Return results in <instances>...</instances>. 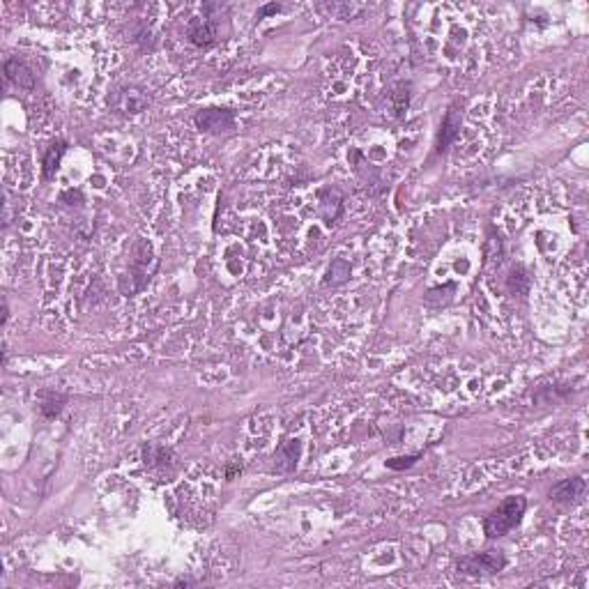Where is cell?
<instances>
[{
	"label": "cell",
	"mask_w": 589,
	"mask_h": 589,
	"mask_svg": "<svg viewBox=\"0 0 589 589\" xmlns=\"http://www.w3.org/2000/svg\"><path fill=\"white\" fill-rule=\"evenodd\" d=\"M525 509H527V500L522 498V495H511V498H507L484 520L486 536L488 538H500V536H504L507 531H511L513 527H518L522 516H525Z\"/></svg>",
	"instance_id": "6da1fadb"
},
{
	"label": "cell",
	"mask_w": 589,
	"mask_h": 589,
	"mask_svg": "<svg viewBox=\"0 0 589 589\" xmlns=\"http://www.w3.org/2000/svg\"><path fill=\"white\" fill-rule=\"evenodd\" d=\"M507 557L502 550H486L477 552V555H468L458 559V571L468 573V576H479V573H500L504 571Z\"/></svg>",
	"instance_id": "7a4b0ae2"
},
{
	"label": "cell",
	"mask_w": 589,
	"mask_h": 589,
	"mask_svg": "<svg viewBox=\"0 0 589 589\" xmlns=\"http://www.w3.org/2000/svg\"><path fill=\"white\" fill-rule=\"evenodd\" d=\"M193 122H196L198 129H203L207 134H221L233 127L235 116H233V111H226V109H203L196 113Z\"/></svg>",
	"instance_id": "3957f363"
},
{
	"label": "cell",
	"mask_w": 589,
	"mask_h": 589,
	"mask_svg": "<svg viewBox=\"0 0 589 589\" xmlns=\"http://www.w3.org/2000/svg\"><path fill=\"white\" fill-rule=\"evenodd\" d=\"M585 491V479L573 477V479H562L559 484L550 488V500L566 504V502H576Z\"/></svg>",
	"instance_id": "277c9868"
},
{
	"label": "cell",
	"mask_w": 589,
	"mask_h": 589,
	"mask_svg": "<svg viewBox=\"0 0 589 589\" xmlns=\"http://www.w3.org/2000/svg\"><path fill=\"white\" fill-rule=\"evenodd\" d=\"M458 132H461V113L456 109H449L447 116L442 120L440 136H437V152H444V150L456 141Z\"/></svg>",
	"instance_id": "5b68a950"
},
{
	"label": "cell",
	"mask_w": 589,
	"mask_h": 589,
	"mask_svg": "<svg viewBox=\"0 0 589 589\" xmlns=\"http://www.w3.org/2000/svg\"><path fill=\"white\" fill-rule=\"evenodd\" d=\"M189 39L196 46H212L214 39H217V30H214V24L207 19H196L191 21L189 26Z\"/></svg>",
	"instance_id": "8992f818"
},
{
	"label": "cell",
	"mask_w": 589,
	"mask_h": 589,
	"mask_svg": "<svg viewBox=\"0 0 589 589\" xmlns=\"http://www.w3.org/2000/svg\"><path fill=\"white\" fill-rule=\"evenodd\" d=\"M5 76L10 78L12 83L21 85V88H33L35 85V76L33 71L26 67L24 62H21L19 58H10L5 62Z\"/></svg>",
	"instance_id": "52a82bcc"
},
{
	"label": "cell",
	"mask_w": 589,
	"mask_h": 589,
	"mask_svg": "<svg viewBox=\"0 0 589 589\" xmlns=\"http://www.w3.org/2000/svg\"><path fill=\"white\" fill-rule=\"evenodd\" d=\"M64 152H67V143L64 141H55L49 146L46 155H44V179H51L55 175V170H58Z\"/></svg>",
	"instance_id": "ba28073f"
},
{
	"label": "cell",
	"mask_w": 589,
	"mask_h": 589,
	"mask_svg": "<svg viewBox=\"0 0 589 589\" xmlns=\"http://www.w3.org/2000/svg\"><path fill=\"white\" fill-rule=\"evenodd\" d=\"M64 403H67V398H64L62 394H49L39 410H42V414L46 416V419H53V416H58L62 412Z\"/></svg>",
	"instance_id": "9c48e42d"
},
{
	"label": "cell",
	"mask_w": 589,
	"mask_h": 589,
	"mask_svg": "<svg viewBox=\"0 0 589 589\" xmlns=\"http://www.w3.org/2000/svg\"><path fill=\"white\" fill-rule=\"evenodd\" d=\"M276 458H285V461H281V463H276L279 465V470H292L294 465H297V458H299V444L297 442H290V444H285V447L279 451V456Z\"/></svg>",
	"instance_id": "30bf717a"
},
{
	"label": "cell",
	"mask_w": 589,
	"mask_h": 589,
	"mask_svg": "<svg viewBox=\"0 0 589 589\" xmlns=\"http://www.w3.org/2000/svg\"><path fill=\"white\" fill-rule=\"evenodd\" d=\"M168 456H170V451L161 449V447H146V451H143V458H146L148 465H166Z\"/></svg>",
	"instance_id": "8fae6325"
},
{
	"label": "cell",
	"mask_w": 589,
	"mask_h": 589,
	"mask_svg": "<svg viewBox=\"0 0 589 589\" xmlns=\"http://www.w3.org/2000/svg\"><path fill=\"white\" fill-rule=\"evenodd\" d=\"M419 461V454H412V456H401V458H389L387 461V468L389 470H407Z\"/></svg>",
	"instance_id": "7c38bea8"
},
{
	"label": "cell",
	"mask_w": 589,
	"mask_h": 589,
	"mask_svg": "<svg viewBox=\"0 0 589 589\" xmlns=\"http://www.w3.org/2000/svg\"><path fill=\"white\" fill-rule=\"evenodd\" d=\"M62 200H71L69 205H76L74 200H78V203H81L83 196H81V193H78V191H64V193H62Z\"/></svg>",
	"instance_id": "4fadbf2b"
},
{
	"label": "cell",
	"mask_w": 589,
	"mask_h": 589,
	"mask_svg": "<svg viewBox=\"0 0 589 589\" xmlns=\"http://www.w3.org/2000/svg\"><path fill=\"white\" fill-rule=\"evenodd\" d=\"M274 12H279V5H265L261 12H258V19H263V17H267V14H274Z\"/></svg>",
	"instance_id": "5bb4252c"
}]
</instances>
